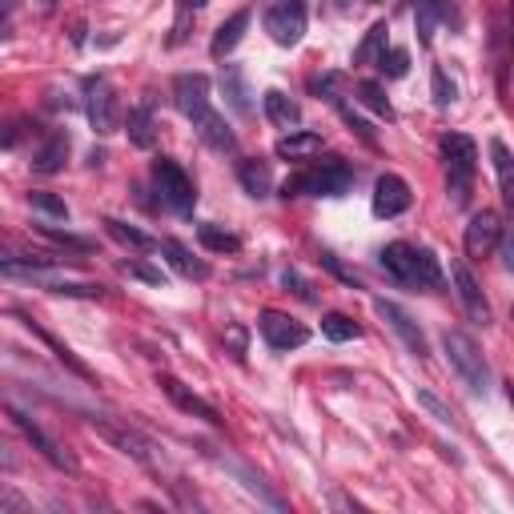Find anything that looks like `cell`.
Instances as JSON below:
<instances>
[{
	"mask_svg": "<svg viewBox=\"0 0 514 514\" xmlns=\"http://www.w3.org/2000/svg\"><path fill=\"white\" fill-rule=\"evenodd\" d=\"M321 266H326V269H330V274H334V278H341V281H346V286H354V289L362 286L354 269H346V266H341V261H338L334 254H321Z\"/></svg>",
	"mask_w": 514,
	"mask_h": 514,
	"instance_id": "cell-44",
	"label": "cell"
},
{
	"mask_svg": "<svg viewBox=\"0 0 514 514\" xmlns=\"http://www.w3.org/2000/svg\"><path fill=\"white\" fill-rule=\"evenodd\" d=\"M237 181L241 189H246L249 197H269V189H274V173H269V165L261 157H246L237 165Z\"/></svg>",
	"mask_w": 514,
	"mask_h": 514,
	"instance_id": "cell-25",
	"label": "cell"
},
{
	"mask_svg": "<svg viewBox=\"0 0 514 514\" xmlns=\"http://www.w3.org/2000/svg\"><path fill=\"white\" fill-rule=\"evenodd\" d=\"M157 386L169 394V402H173L177 410H185L189 418H201V422H209V426H221V414H217V406H209L201 394H194V390L185 386L181 378L173 374H157Z\"/></svg>",
	"mask_w": 514,
	"mask_h": 514,
	"instance_id": "cell-16",
	"label": "cell"
},
{
	"mask_svg": "<svg viewBox=\"0 0 514 514\" xmlns=\"http://www.w3.org/2000/svg\"><path fill=\"white\" fill-rule=\"evenodd\" d=\"M410 201H414V194H410V185L398 173H382L374 181V214L378 217H402L410 209Z\"/></svg>",
	"mask_w": 514,
	"mask_h": 514,
	"instance_id": "cell-18",
	"label": "cell"
},
{
	"mask_svg": "<svg viewBox=\"0 0 514 514\" xmlns=\"http://www.w3.org/2000/svg\"><path fill=\"white\" fill-rule=\"evenodd\" d=\"M209 0H177V8H181V16H177V25H173V45H181L185 40V25H189V13H197V8H205Z\"/></svg>",
	"mask_w": 514,
	"mask_h": 514,
	"instance_id": "cell-43",
	"label": "cell"
},
{
	"mask_svg": "<svg viewBox=\"0 0 514 514\" xmlns=\"http://www.w3.org/2000/svg\"><path fill=\"white\" fill-rule=\"evenodd\" d=\"M13 318H16L20 326H25V330H28V334H33V338H40V341H45V346L53 350V358H57V362H60V366H65V370H73V374H77V378H85V382H97V374H93V370H89L85 362H80V358H77L73 350H68V346H65V341H60L57 334H48V330L40 326V321H33V318H28L25 309H13Z\"/></svg>",
	"mask_w": 514,
	"mask_h": 514,
	"instance_id": "cell-17",
	"label": "cell"
},
{
	"mask_svg": "<svg viewBox=\"0 0 514 514\" xmlns=\"http://www.w3.org/2000/svg\"><path fill=\"white\" fill-rule=\"evenodd\" d=\"M498 241H502V217L495 214V209H482V214L470 217V226H467V237H462V246H467V257H490L498 249Z\"/></svg>",
	"mask_w": 514,
	"mask_h": 514,
	"instance_id": "cell-13",
	"label": "cell"
},
{
	"mask_svg": "<svg viewBox=\"0 0 514 514\" xmlns=\"http://www.w3.org/2000/svg\"><path fill=\"white\" fill-rule=\"evenodd\" d=\"M257 334L266 338L269 350H298L309 341V330L298 318L281 314V309H261L257 314Z\"/></svg>",
	"mask_w": 514,
	"mask_h": 514,
	"instance_id": "cell-10",
	"label": "cell"
},
{
	"mask_svg": "<svg viewBox=\"0 0 514 514\" xmlns=\"http://www.w3.org/2000/svg\"><path fill=\"white\" fill-rule=\"evenodd\" d=\"M354 165L341 157H330L321 165H309L301 173L281 181V197H346L354 189Z\"/></svg>",
	"mask_w": 514,
	"mask_h": 514,
	"instance_id": "cell-3",
	"label": "cell"
},
{
	"mask_svg": "<svg viewBox=\"0 0 514 514\" xmlns=\"http://www.w3.org/2000/svg\"><path fill=\"white\" fill-rule=\"evenodd\" d=\"M374 309H378V318L386 321L390 330H394V334L402 338V346L410 350V354L414 358H426L430 354V346H426V334H422L418 330V321L406 314V309L402 306H394V301H386V298H374Z\"/></svg>",
	"mask_w": 514,
	"mask_h": 514,
	"instance_id": "cell-12",
	"label": "cell"
},
{
	"mask_svg": "<svg viewBox=\"0 0 514 514\" xmlns=\"http://www.w3.org/2000/svg\"><path fill=\"white\" fill-rule=\"evenodd\" d=\"M153 189H157V201L169 209V214H181V217L194 214L197 185H194V177L177 165V161H169V157L153 161Z\"/></svg>",
	"mask_w": 514,
	"mask_h": 514,
	"instance_id": "cell-6",
	"label": "cell"
},
{
	"mask_svg": "<svg viewBox=\"0 0 514 514\" xmlns=\"http://www.w3.org/2000/svg\"><path fill=\"white\" fill-rule=\"evenodd\" d=\"M28 137V121H5L0 125V149H13Z\"/></svg>",
	"mask_w": 514,
	"mask_h": 514,
	"instance_id": "cell-42",
	"label": "cell"
},
{
	"mask_svg": "<svg viewBox=\"0 0 514 514\" xmlns=\"http://www.w3.org/2000/svg\"><path fill=\"white\" fill-rule=\"evenodd\" d=\"M89 426L97 430L105 442H113V446L121 450V455H129L133 462H141V467L157 470V455H153V442H149L145 435H137V430L121 426V422H109V418H89Z\"/></svg>",
	"mask_w": 514,
	"mask_h": 514,
	"instance_id": "cell-8",
	"label": "cell"
},
{
	"mask_svg": "<svg viewBox=\"0 0 514 514\" xmlns=\"http://www.w3.org/2000/svg\"><path fill=\"white\" fill-rule=\"evenodd\" d=\"M0 507H8V510H28V498H20L16 490H5V487H0Z\"/></svg>",
	"mask_w": 514,
	"mask_h": 514,
	"instance_id": "cell-46",
	"label": "cell"
},
{
	"mask_svg": "<svg viewBox=\"0 0 514 514\" xmlns=\"http://www.w3.org/2000/svg\"><path fill=\"white\" fill-rule=\"evenodd\" d=\"M378 266L394 281L410 289H442V266L430 249H418L410 241H390L378 254Z\"/></svg>",
	"mask_w": 514,
	"mask_h": 514,
	"instance_id": "cell-2",
	"label": "cell"
},
{
	"mask_svg": "<svg viewBox=\"0 0 514 514\" xmlns=\"http://www.w3.org/2000/svg\"><path fill=\"white\" fill-rule=\"evenodd\" d=\"M48 294H60V298H105V286H93V281H68V278H48L45 281Z\"/></svg>",
	"mask_w": 514,
	"mask_h": 514,
	"instance_id": "cell-30",
	"label": "cell"
},
{
	"mask_svg": "<svg viewBox=\"0 0 514 514\" xmlns=\"http://www.w3.org/2000/svg\"><path fill=\"white\" fill-rule=\"evenodd\" d=\"M121 274L145 281V286H161V289H165V274H161L157 266H145V261H121Z\"/></svg>",
	"mask_w": 514,
	"mask_h": 514,
	"instance_id": "cell-38",
	"label": "cell"
},
{
	"mask_svg": "<svg viewBox=\"0 0 514 514\" xmlns=\"http://www.w3.org/2000/svg\"><path fill=\"white\" fill-rule=\"evenodd\" d=\"M246 28H249V13L241 8V13H234L229 20H221L217 25V33H214V45H209V53H214L217 60H226L234 48L241 45V37H246Z\"/></svg>",
	"mask_w": 514,
	"mask_h": 514,
	"instance_id": "cell-24",
	"label": "cell"
},
{
	"mask_svg": "<svg viewBox=\"0 0 514 514\" xmlns=\"http://www.w3.org/2000/svg\"><path fill=\"white\" fill-rule=\"evenodd\" d=\"M442 350H446L455 374L467 382L475 394H487L490 390V366H487V358H482L478 341L470 334H462V330H446V334H442Z\"/></svg>",
	"mask_w": 514,
	"mask_h": 514,
	"instance_id": "cell-5",
	"label": "cell"
},
{
	"mask_svg": "<svg viewBox=\"0 0 514 514\" xmlns=\"http://www.w3.org/2000/svg\"><path fill=\"white\" fill-rule=\"evenodd\" d=\"M274 153L281 161H309L314 153H321V133H309V129H289V133L274 145Z\"/></svg>",
	"mask_w": 514,
	"mask_h": 514,
	"instance_id": "cell-21",
	"label": "cell"
},
{
	"mask_svg": "<svg viewBox=\"0 0 514 514\" xmlns=\"http://www.w3.org/2000/svg\"><path fill=\"white\" fill-rule=\"evenodd\" d=\"M442 161H446V189L455 194V205H467L470 185H475V161H478V145L467 133H446L438 141Z\"/></svg>",
	"mask_w": 514,
	"mask_h": 514,
	"instance_id": "cell-4",
	"label": "cell"
},
{
	"mask_svg": "<svg viewBox=\"0 0 514 514\" xmlns=\"http://www.w3.org/2000/svg\"><path fill=\"white\" fill-rule=\"evenodd\" d=\"M105 234L113 237L117 246L137 249V254H153V249H161V241H157V237L141 234L137 226H129V221H117V217H105Z\"/></svg>",
	"mask_w": 514,
	"mask_h": 514,
	"instance_id": "cell-26",
	"label": "cell"
},
{
	"mask_svg": "<svg viewBox=\"0 0 514 514\" xmlns=\"http://www.w3.org/2000/svg\"><path fill=\"white\" fill-rule=\"evenodd\" d=\"M28 205L40 209V214H48V217H65L68 221V205L57 194H48V189H33V194H28Z\"/></svg>",
	"mask_w": 514,
	"mask_h": 514,
	"instance_id": "cell-36",
	"label": "cell"
},
{
	"mask_svg": "<svg viewBox=\"0 0 514 514\" xmlns=\"http://www.w3.org/2000/svg\"><path fill=\"white\" fill-rule=\"evenodd\" d=\"M37 5H40V13H53V8H57V0H37Z\"/></svg>",
	"mask_w": 514,
	"mask_h": 514,
	"instance_id": "cell-48",
	"label": "cell"
},
{
	"mask_svg": "<svg viewBox=\"0 0 514 514\" xmlns=\"http://www.w3.org/2000/svg\"><path fill=\"white\" fill-rule=\"evenodd\" d=\"M68 149H73V141H68V133H53L45 141V145L37 149V157H33V169L37 173H45V177H53L65 169V161H68Z\"/></svg>",
	"mask_w": 514,
	"mask_h": 514,
	"instance_id": "cell-23",
	"label": "cell"
},
{
	"mask_svg": "<svg viewBox=\"0 0 514 514\" xmlns=\"http://www.w3.org/2000/svg\"><path fill=\"white\" fill-rule=\"evenodd\" d=\"M85 117L100 137H109L121 129V100H117V89L109 85L105 77L85 80Z\"/></svg>",
	"mask_w": 514,
	"mask_h": 514,
	"instance_id": "cell-7",
	"label": "cell"
},
{
	"mask_svg": "<svg viewBox=\"0 0 514 514\" xmlns=\"http://www.w3.org/2000/svg\"><path fill=\"white\" fill-rule=\"evenodd\" d=\"M414 25H418V40L422 45H430V40H435V28H438V13L426 5V0H418L414 5Z\"/></svg>",
	"mask_w": 514,
	"mask_h": 514,
	"instance_id": "cell-39",
	"label": "cell"
},
{
	"mask_svg": "<svg viewBox=\"0 0 514 514\" xmlns=\"http://www.w3.org/2000/svg\"><path fill=\"white\" fill-rule=\"evenodd\" d=\"M378 68H382V73H386L390 80L406 77V73H410V53H406V48H386V53L378 57Z\"/></svg>",
	"mask_w": 514,
	"mask_h": 514,
	"instance_id": "cell-34",
	"label": "cell"
},
{
	"mask_svg": "<svg viewBox=\"0 0 514 514\" xmlns=\"http://www.w3.org/2000/svg\"><path fill=\"white\" fill-rule=\"evenodd\" d=\"M40 237H48V241H57V246H65V249H77V254H93L97 249V241H89V237H77V234H68V229H53V226H33Z\"/></svg>",
	"mask_w": 514,
	"mask_h": 514,
	"instance_id": "cell-33",
	"label": "cell"
},
{
	"mask_svg": "<svg viewBox=\"0 0 514 514\" xmlns=\"http://www.w3.org/2000/svg\"><path fill=\"white\" fill-rule=\"evenodd\" d=\"M205 455H209V458H214V462H217V467H226V470H229V475H234V478L241 482V490H249V495H254L257 502H266V507H274V510H286V498H281V495H274V490H269V487H266V478H261V475H257V470H249V467H246V462H241V458H229V455H217V450H214V446H205Z\"/></svg>",
	"mask_w": 514,
	"mask_h": 514,
	"instance_id": "cell-14",
	"label": "cell"
},
{
	"mask_svg": "<svg viewBox=\"0 0 514 514\" xmlns=\"http://www.w3.org/2000/svg\"><path fill=\"white\" fill-rule=\"evenodd\" d=\"M161 254L169 257V266H173L181 278H189V281H205V278H209V266H205L201 257L189 254V249L181 246L177 237H165V241H161Z\"/></svg>",
	"mask_w": 514,
	"mask_h": 514,
	"instance_id": "cell-22",
	"label": "cell"
},
{
	"mask_svg": "<svg viewBox=\"0 0 514 514\" xmlns=\"http://www.w3.org/2000/svg\"><path fill=\"white\" fill-rule=\"evenodd\" d=\"M8 418H13V426L20 430V435L33 442V450H40V458H45V462H53L57 470H73V467H77L73 455H65V450H60V442H57L53 435H48V430L40 426V422H37L33 414H25V410L8 406Z\"/></svg>",
	"mask_w": 514,
	"mask_h": 514,
	"instance_id": "cell-11",
	"label": "cell"
},
{
	"mask_svg": "<svg viewBox=\"0 0 514 514\" xmlns=\"http://www.w3.org/2000/svg\"><path fill=\"white\" fill-rule=\"evenodd\" d=\"M173 100H177L181 113L194 121V129L201 133V141H205L209 149H217V153H234L237 137H234V129L226 125V117L214 109V100H209V77L181 73L173 80Z\"/></svg>",
	"mask_w": 514,
	"mask_h": 514,
	"instance_id": "cell-1",
	"label": "cell"
},
{
	"mask_svg": "<svg viewBox=\"0 0 514 514\" xmlns=\"http://www.w3.org/2000/svg\"><path fill=\"white\" fill-rule=\"evenodd\" d=\"M430 89H435V105L438 109H450L458 100V89H455V80L446 77V68H435V77H430Z\"/></svg>",
	"mask_w": 514,
	"mask_h": 514,
	"instance_id": "cell-35",
	"label": "cell"
},
{
	"mask_svg": "<svg viewBox=\"0 0 514 514\" xmlns=\"http://www.w3.org/2000/svg\"><path fill=\"white\" fill-rule=\"evenodd\" d=\"M426 5L438 13V20H446V16H450V5H446V0H426Z\"/></svg>",
	"mask_w": 514,
	"mask_h": 514,
	"instance_id": "cell-47",
	"label": "cell"
},
{
	"mask_svg": "<svg viewBox=\"0 0 514 514\" xmlns=\"http://www.w3.org/2000/svg\"><path fill=\"white\" fill-rule=\"evenodd\" d=\"M226 341L234 346V358H246V326H229L226 330Z\"/></svg>",
	"mask_w": 514,
	"mask_h": 514,
	"instance_id": "cell-45",
	"label": "cell"
},
{
	"mask_svg": "<svg viewBox=\"0 0 514 514\" xmlns=\"http://www.w3.org/2000/svg\"><path fill=\"white\" fill-rule=\"evenodd\" d=\"M261 109H266V121L274 129H298L301 125V105L298 100H289L286 93H281V89H269L266 97H261Z\"/></svg>",
	"mask_w": 514,
	"mask_h": 514,
	"instance_id": "cell-20",
	"label": "cell"
},
{
	"mask_svg": "<svg viewBox=\"0 0 514 514\" xmlns=\"http://www.w3.org/2000/svg\"><path fill=\"white\" fill-rule=\"evenodd\" d=\"M490 157H495V173H498V185H502V197H514L510 194V149L502 141H490Z\"/></svg>",
	"mask_w": 514,
	"mask_h": 514,
	"instance_id": "cell-37",
	"label": "cell"
},
{
	"mask_svg": "<svg viewBox=\"0 0 514 514\" xmlns=\"http://www.w3.org/2000/svg\"><path fill=\"white\" fill-rule=\"evenodd\" d=\"M321 334L330 341H354V338H362V326L346 314H321Z\"/></svg>",
	"mask_w": 514,
	"mask_h": 514,
	"instance_id": "cell-32",
	"label": "cell"
},
{
	"mask_svg": "<svg viewBox=\"0 0 514 514\" xmlns=\"http://www.w3.org/2000/svg\"><path fill=\"white\" fill-rule=\"evenodd\" d=\"M197 237H201V246H205L209 254H241V237L229 234V229H221V226H214V221L197 226Z\"/></svg>",
	"mask_w": 514,
	"mask_h": 514,
	"instance_id": "cell-28",
	"label": "cell"
},
{
	"mask_svg": "<svg viewBox=\"0 0 514 514\" xmlns=\"http://www.w3.org/2000/svg\"><path fill=\"white\" fill-rule=\"evenodd\" d=\"M358 100L370 109V113H378V117H386V121H394V109H390V100H386V89L378 85V80H358Z\"/></svg>",
	"mask_w": 514,
	"mask_h": 514,
	"instance_id": "cell-31",
	"label": "cell"
},
{
	"mask_svg": "<svg viewBox=\"0 0 514 514\" xmlns=\"http://www.w3.org/2000/svg\"><path fill=\"white\" fill-rule=\"evenodd\" d=\"M281 286H286V289H289V294H298L301 301H309V306H314V301H318V294H314V286H309V281H306V278H301V274H298V269H281Z\"/></svg>",
	"mask_w": 514,
	"mask_h": 514,
	"instance_id": "cell-41",
	"label": "cell"
},
{
	"mask_svg": "<svg viewBox=\"0 0 514 514\" xmlns=\"http://www.w3.org/2000/svg\"><path fill=\"white\" fill-rule=\"evenodd\" d=\"M221 93H226L229 109H234L237 117H254V100H249L254 93H249L241 65H221Z\"/></svg>",
	"mask_w": 514,
	"mask_h": 514,
	"instance_id": "cell-19",
	"label": "cell"
},
{
	"mask_svg": "<svg viewBox=\"0 0 514 514\" xmlns=\"http://www.w3.org/2000/svg\"><path fill=\"white\" fill-rule=\"evenodd\" d=\"M266 33L274 37V45L294 48L306 37V0H278L266 13Z\"/></svg>",
	"mask_w": 514,
	"mask_h": 514,
	"instance_id": "cell-9",
	"label": "cell"
},
{
	"mask_svg": "<svg viewBox=\"0 0 514 514\" xmlns=\"http://www.w3.org/2000/svg\"><path fill=\"white\" fill-rule=\"evenodd\" d=\"M418 406H422V410H430V414H435V418L442 422V426H455V410H450L438 394H430V390H418Z\"/></svg>",
	"mask_w": 514,
	"mask_h": 514,
	"instance_id": "cell-40",
	"label": "cell"
},
{
	"mask_svg": "<svg viewBox=\"0 0 514 514\" xmlns=\"http://www.w3.org/2000/svg\"><path fill=\"white\" fill-rule=\"evenodd\" d=\"M386 33H390L386 20H378V25L366 33V40L354 48V65H378V57L386 53Z\"/></svg>",
	"mask_w": 514,
	"mask_h": 514,
	"instance_id": "cell-29",
	"label": "cell"
},
{
	"mask_svg": "<svg viewBox=\"0 0 514 514\" xmlns=\"http://www.w3.org/2000/svg\"><path fill=\"white\" fill-rule=\"evenodd\" d=\"M450 281H455V294L462 301V309H467L475 321H482V326H490V301H487V294H482V286L475 281L467 261H450Z\"/></svg>",
	"mask_w": 514,
	"mask_h": 514,
	"instance_id": "cell-15",
	"label": "cell"
},
{
	"mask_svg": "<svg viewBox=\"0 0 514 514\" xmlns=\"http://www.w3.org/2000/svg\"><path fill=\"white\" fill-rule=\"evenodd\" d=\"M125 133L137 149H153L157 145V125H153V109L149 105H137L129 109V121H125Z\"/></svg>",
	"mask_w": 514,
	"mask_h": 514,
	"instance_id": "cell-27",
	"label": "cell"
}]
</instances>
